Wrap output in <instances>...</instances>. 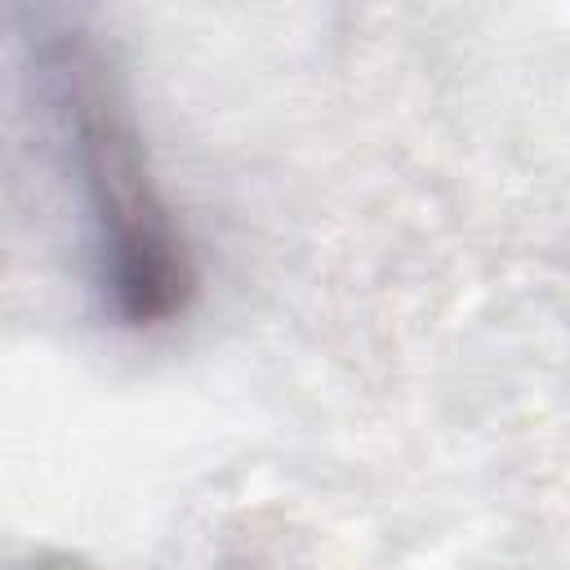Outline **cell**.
I'll use <instances>...</instances> for the list:
<instances>
[{
  "label": "cell",
  "mask_w": 570,
  "mask_h": 570,
  "mask_svg": "<svg viewBox=\"0 0 570 570\" xmlns=\"http://www.w3.org/2000/svg\"><path fill=\"white\" fill-rule=\"evenodd\" d=\"M18 53L80 223V254L98 312L129 334L174 325L200 285L196 254L151 169L111 49H102L85 18L31 9Z\"/></svg>",
  "instance_id": "obj_1"
}]
</instances>
